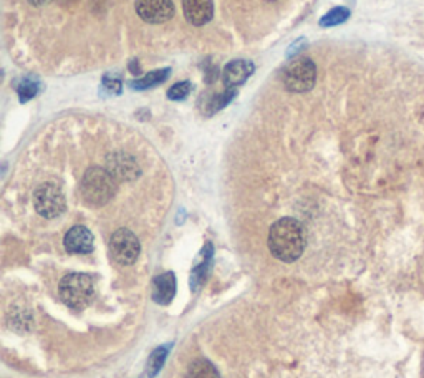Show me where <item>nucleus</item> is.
<instances>
[{"instance_id": "2", "label": "nucleus", "mask_w": 424, "mask_h": 378, "mask_svg": "<svg viewBox=\"0 0 424 378\" xmlns=\"http://www.w3.org/2000/svg\"><path fill=\"white\" fill-rule=\"evenodd\" d=\"M117 184L113 174L101 168H91L81 179V195L91 206H103L114 196Z\"/></svg>"}, {"instance_id": "18", "label": "nucleus", "mask_w": 424, "mask_h": 378, "mask_svg": "<svg viewBox=\"0 0 424 378\" xmlns=\"http://www.w3.org/2000/svg\"><path fill=\"white\" fill-rule=\"evenodd\" d=\"M166 353H168L166 352V348H158V350H154L153 355H151V358H150V375L151 377H154V373L158 372L161 367H163Z\"/></svg>"}, {"instance_id": "19", "label": "nucleus", "mask_w": 424, "mask_h": 378, "mask_svg": "<svg viewBox=\"0 0 424 378\" xmlns=\"http://www.w3.org/2000/svg\"><path fill=\"white\" fill-rule=\"evenodd\" d=\"M234 95H236V89H229L225 93L218 96L214 101H211V112H218V110L224 108L225 105H227L229 101L234 98Z\"/></svg>"}, {"instance_id": "12", "label": "nucleus", "mask_w": 424, "mask_h": 378, "mask_svg": "<svg viewBox=\"0 0 424 378\" xmlns=\"http://www.w3.org/2000/svg\"><path fill=\"white\" fill-rule=\"evenodd\" d=\"M186 378H220V375L218 368L212 365L209 360L199 358V360H194L189 365Z\"/></svg>"}, {"instance_id": "5", "label": "nucleus", "mask_w": 424, "mask_h": 378, "mask_svg": "<svg viewBox=\"0 0 424 378\" xmlns=\"http://www.w3.org/2000/svg\"><path fill=\"white\" fill-rule=\"evenodd\" d=\"M34 206L37 213L47 219L58 218L67 209L65 196H63L62 189L53 183H44L35 189Z\"/></svg>"}, {"instance_id": "17", "label": "nucleus", "mask_w": 424, "mask_h": 378, "mask_svg": "<svg viewBox=\"0 0 424 378\" xmlns=\"http://www.w3.org/2000/svg\"><path fill=\"white\" fill-rule=\"evenodd\" d=\"M37 90H39V86H37L35 82L27 80L22 83V85L18 86V96H20V101H29L30 98H34L37 95Z\"/></svg>"}, {"instance_id": "4", "label": "nucleus", "mask_w": 424, "mask_h": 378, "mask_svg": "<svg viewBox=\"0 0 424 378\" xmlns=\"http://www.w3.org/2000/svg\"><path fill=\"white\" fill-rule=\"evenodd\" d=\"M284 86L293 93H305L310 91L315 85L317 70L315 63L308 58H298L285 68L284 72Z\"/></svg>"}, {"instance_id": "1", "label": "nucleus", "mask_w": 424, "mask_h": 378, "mask_svg": "<svg viewBox=\"0 0 424 378\" xmlns=\"http://www.w3.org/2000/svg\"><path fill=\"white\" fill-rule=\"evenodd\" d=\"M269 249L272 256L282 262H293L305 249L303 229L297 219L282 218L272 224L269 230Z\"/></svg>"}, {"instance_id": "7", "label": "nucleus", "mask_w": 424, "mask_h": 378, "mask_svg": "<svg viewBox=\"0 0 424 378\" xmlns=\"http://www.w3.org/2000/svg\"><path fill=\"white\" fill-rule=\"evenodd\" d=\"M136 12L147 24H164L174 15L171 0H136Z\"/></svg>"}, {"instance_id": "21", "label": "nucleus", "mask_w": 424, "mask_h": 378, "mask_svg": "<svg viewBox=\"0 0 424 378\" xmlns=\"http://www.w3.org/2000/svg\"><path fill=\"white\" fill-rule=\"evenodd\" d=\"M269 2H274V0H269Z\"/></svg>"}, {"instance_id": "9", "label": "nucleus", "mask_w": 424, "mask_h": 378, "mask_svg": "<svg viewBox=\"0 0 424 378\" xmlns=\"http://www.w3.org/2000/svg\"><path fill=\"white\" fill-rule=\"evenodd\" d=\"M183 11L189 24L199 27L211 20L214 7L212 0H183Z\"/></svg>"}, {"instance_id": "13", "label": "nucleus", "mask_w": 424, "mask_h": 378, "mask_svg": "<svg viewBox=\"0 0 424 378\" xmlns=\"http://www.w3.org/2000/svg\"><path fill=\"white\" fill-rule=\"evenodd\" d=\"M169 75V70L168 68H164V70H156V72H151L147 73V75L145 78H140V80L133 82V89L136 90H146V89H151V86L158 85V83H163L166 78H168Z\"/></svg>"}, {"instance_id": "6", "label": "nucleus", "mask_w": 424, "mask_h": 378, "mask_svg": "<svg viewBox=\"0 0 424 378\" xmlns=\"http://www.w3.org/2000/svg\"><path fill=\"white\" fill-rule=\"evenodd\" d=\"M110 251H112L113 259L121 266H131L140 256L141 246L140 241L131 230L118 229L110 241Z\"/></svg>"}, {"instance_id": "11", "label": "nucleus", "mask_w": 424, "mask_h": 378, "mask_svg": "<svg viewBox=\"0 0 424 378\" xmlns=\"http://www.w3.org/2000/svg\"><path fill=\"white\" fill-rule=\"evenodd\" d=\"M253 73V65L244 60H236L230 62L224 70V85L227 89H236L237 85H242Z\"/></svg>"}, {"instance_id": "3", "label": "nucleus", "mask_w": 424, "mask_h": 378, "mask_svg": "<svg viewBox=\"0 0 424 378\" xmlns=\"http://www.w3.org/2000/svg\"><path fill=\"white\" fill-rule=\"evenodd\" d=\"M58 294L68 307L80 311V308L88 306L93 299V280L90 275L73 272V274H68L62 279Z\"/></svg>"}, {"instance_id": "20", "label": "nucleus", "mask_w": 424, "mask_h": 378, "mask_svg": "<svg viewBox=\"0 0 424 378\" xmlns=\"http://www.w3.org/2000/svg\"><path fill=\"white\" fill-rule=\"evenodd\" d=\"M29 2L32 4V6H44V4H47V2H50V0H29Z\"/></svg>"}, {"instance_id": "14", "label": "nucleus", "mask_w": 424, "mask_h": 378, "mask_svg": "<svg viewBox=\"0 0 424 378\" xmlns=\"http://www.w3.org/2000/svg\"><path fill=\"white\" fill-rule=\"evenodd\" d=\"M133 171H138L135 161L130 158H124V156H117V158L113 159L112 171L110 173H112L113 176H118L119 174V178H131Z\"/></svg>"}, {"instance_id": "16", "label": "nucleus", "mask_w": 424, "mask_h": 378, "mask_svg": "<svg viewBox=\"0 0 424 378\" xmlns=\"http://www.w3.org/2000/svg\"><path fill=\"white\" fill-rule=\"evenodd\" d=\"M189 91H191V83H187V82L176 83V85H173L171 89H169L168 98L169 100H183L189 95Z\"/></svg>"}, {"instance_id": "8", "label": "nucleus", "mask_w": 424, "mask_h": 378, "mask_svg": "<svg viewBox=\"0 0 424 378\" xmlns=\"http://www.w3.org/2000/svg\"><path fill=\"white\" fill-rule=\"evenodd\" d=\"M70 254H90L93 251V234L85 226H73L63 239Z\"/></svg>"}, {"instance_id": "10", "label": "nucleus", "mask_w": 424, "mask_h": 378, "mask_svg": "<svg viewBox=\"0 0 424 378\" xmlns=\"http://www.w3.org/2000/svg\"><path fill=\"white\" fill-rule=\"evenodd\" d=\"M176 294V278L173 272H164L153 280V299L161 306H168Z\"/></svg>"}, {"instance_id": "15", "label": "nucleus", "mask_w": 424, "mask_h": 378, "mask_svg": "<svg viewBox=\"0 0 424 378\" xmlns=\"http://www.w3.org/2000/svg\"><path fill=\"white\" fill-rule=\"evenodd\" d=\"M350 17V11L345 7H336L333 11H330L326 15L322 17L320 25L322 27H333V25H340L343 24L345 20H348Z\"/></svg>"}]
</instances>
